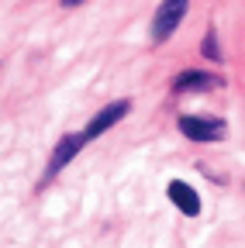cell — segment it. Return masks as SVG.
I'll return each mask as SVG.
<instances>
[{"instance_id": "6da1fadb", "label": "cell", "mask_w": 245, "mask_h": 248, "mask_svg": "<svg viewBox=\"0 0 245 248\" xmlns=\"http://www.w3.org/2000/svg\"><path fill=\"white\" fill-rule=\"evenodd\" d=\"M83 145H86V138H83V131L76 135V131H69V135H63L55 141V148H52V155H49V162H45V172H42V179H38V190H45V186L63 172L76 155L83 152Z\"/></svg>"}, {"instance_id": "7a4b0ae2", "label": "cell", "mask_w": 245, "mask_h": 248, "mask_svg": "<svg viewBox=\"0 0 245 248\" xmlns=\"http://www.w3.org/2000/svg\"><path fill=\"white\" fill-rule=\"evenodd\" d=\"M187 7H190V0H163V4L156 7L152 31H148L152 45H166L173 38V31L183 24V17H187Z\"/></svg>"}, {"instance_id": "3957f363", "label": "cell", "mask_w": 245, "mask_h": 248, "mask_svg": "<svg viewBox=\"0 0 245 248\" xmlns=\"http://www.w3.org/2000/svg\"><path fill=\"white\" fill-rule=\"evenodd\" d=\"M180 131L190 141H221L228 135V124L221 117H200V114H180Z\"/></svg>"}, {"instance_id": "277c9868", "label": "cell", "mask_w": 245, "mask_h": 248, "mask_svg": "<svg viewBox=\"0 0 245 248\" xmlns=\"http://www.w3.org/2000/svg\"><path fill=\"white\" fill-rule=\"evenodd\" d=\"M128 114H131V100H128V97H121V100H111L104 110H97L94 117H90V124L83 128V138H86V141L100 138L107 128H114V124H117V121H125Z\"/></svg>"}, {"instance_id": "5b68a950", "label": "cell", "mask_w": 245, "mask_h": 248, "mask_svg": "<svg viewBox=\"0 0 245 248\" xmlns=\"http://www.w3.org/2000/svg\"><path fill=\"white\" fill-rule=\"evenodd\" d=\"M214 86H221V76L204 73V69H183L173 79V93H207Z\"/></svg>"}, {"instance_id": "8992f818", "label": "cell", "mask_w": 245, "mask_h": 248, "mask_svg": "<svg viewBox=\"0 0 245 248\" xmlns=\"http://www.w3.org/2000/svg\"><path fill=\"white\" fill-rule=\"evenodd\" d=\"M169 200L187 214V217H197L200 214V197H197V190L190 183H183V179H173L169 183Z\"/></svg>"}, {"instance_id": "52a82bcc", "label": "cell", "mask_w": 245, "mask_h": 248, "mask_svg": "<svg viewBox=\"0 0 245 248\" xmlns=\"http://www.w3.org/2000/svg\"><path fill=\"white\" fill-rule=\"evenodd\" d=\"M200 52H204L207 59H214V62H221V48H218V31H214V28H207V35H204V42H200Z\"/></svg>"}, {"instance_id": "ba28073f", "label": "cell", "mask_w": 245, "mask_h": 248, "mask_svg": "<svg viewBox=\"0 0 245 248\" xmlns=\"http://www.w3.org/2000/svg\"><path fill=\"white\" fill-rule=\"evenodd\" d=\"M59 4H63V7H80L83 0H59Z\"/></svg>"}]
</instances>
